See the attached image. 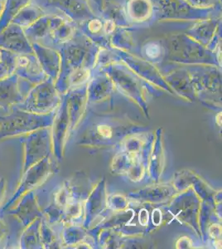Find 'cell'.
Masks as SVG:
<instances>
[{
	"label": "cell",
	"mask_w": 222,
	"mask_h": 249,
	"mask_svg": "<svg viewBox=\"0 0 222 249\" xmlns=\"http://www.w3.org/2000/svg\"><path fill=\"white\" fill-rule=\"evenodd\" d=\"M100 48L78 29L71 39L56 47L61 56V68L55 86L56 90L66 91L68 80L72 74L94 68Z\"/></svg>",
	"instance_id": "obj_1"
},
{
	"label": "cell",
	"mask_w": 222,
	"mask_h": 249,
	"mask_svg": "<svg viewBox=\"0 0 222 249\" xmlns=\"http://www.w3.org/2000/svg\"><path fill=\"white\" fill-rule=\"evenodd\" d=\"M163 43L166 57L171 62L186 65H220V52L209 50L185 33L170 35Z\"/></svg>",
	"instance_id": "obj_2"
},
{
	"label": "cell",
	"mask_w": 222,
	"mask_h": 249,
	"mask_svg": "<svg viewBox=\"0 0 222 249\" xmlns=\"http://www.w3.org/2000/svg\"><path fill=\"white\" fill-rule=\"evenodd\" d=\"M9 110L8 115L0 116V141L24 136L51 124L48 114L32 113L16 107Z\"/></svg>",
	"instance_id": "obj_3"
},
{
	"label": "cell",
	"mask_w": 222,
	"mask_h": 249,
	"mask_svg": "<svg viewBox=\"0 0 222 249\" xmlns=\"http://www.w3.org/2000/svg\"><path fill=\"white\" fill-rule=\"evenodd\" d=\"M156 19L161 22H197L218 17L222 8L197 9L186 0H153Z\"/></svg>",
	"instance_id": "obj_4"
},
{
	"label": "cell",
	"mask_w": 222,
	"mask_h": 249,
	"mask_svg": "<svg viewBox=\"0 0 222 249\" xmlns=\"http://www.w3.org/2000/svg\"><path fill=\"white\" fill-rule=\"evenodd\" d=\"M51 78H48L34 86L23 102L14 107L32 113L48 114L58 101L57 90Z\"/></svg>",
	"instance_id": "obj_5"
},
{
	"label": "cell",
	"mask_w": 222,
	"mask_h": 249,
	"mask_svg": "<svg viewBox=\"0 0 222 249\" xmlns=\"http://www.w3.org/2000/svg\"><path fill=\"white\" fill-rule=\"evenodd\" d=\"M20 142L24 149L22 174L34 164L47 158L51 152V139L47 127L22 136Z\"/></svg>",
	"instance_id": "obj_6"
},
{
	"label": "cell",
	"mask_w": 222,
	"mask_h": 249,
	"mask_svg": "<svg viewBox=\"0 0 222 249\" xmlns=\"http://www.w3.org/2000/svg\"><path fill=\"white\" fill-rule=\"evenodd\" d=\"M50 167L51 164L49 162V159L47 157L37 162V164H34L31 167L28 168L25 172H23L15 192L11 198H9V201L6 202L3 207L0 208V213H3L6 210L11 209L23 195L34 190V188L39 185L50 173Z\"/></svg>",
	"instance_id": "obj_7"
},
{
	"label": "cell",
	"mask_w": 222,
	"mask_h": 249,
	"mask_svg": "<svg viewBox=\"0 0 222 249\" xmlns=\"http://www.w3.org/2000/svg\"><path fill=\"white\" fill-rule=\"evenodd\" d=\"M209 50L219 53L222 45V20L220 16L194 22L185 33Z\"/></svg>",
	"instance_id": "obj_8"
},
{
	"label": "cell",
	"mask_w": 222,
	"mask_h": 249,
	"mask_svg": "<svg viewBox=\"0 0 222 249\" xmlns=\"http://www.w3.org/2000/svg\"><path fill=\"white\" fill-rule=\"evenodd\" d=\"M123 7L130 25L137 29L157 22L153 0H125Z\"/></svg>",
	"instance_id": "obj_9"
},
{
	"label": "cell",
	"mask_w": 222,
	"mask_h": 249,
	"mask_svg": "<svg viewBox=\"0 0 222 249\" xmlns=\"http://www.w3.org/2000/svg\"><path fill=\"white\" fill-rule=\"evenodd\" d=\"M14 74H16L20 82L29 89L49 78L42 70L34 53L17 55Z\"/></svg>",
	"instance_id": "obj_10"
},
{
	"label": "cell",
	"mask_w": 222,
	"mask_h": 249,
	"mask_svg": "<svg viewBox=\"0 0 222 249\" xmlns=\"http://www.w3.org/2000/svg\"><path fill=\"white\" fill-rule=\"evenodd\" d=\"M0 48L17 55L34 53L31 42L23 28L12 23L0 33Z\"/></svg>",
	"instance_id": "obj_11"
},
{
	"label": "cell",
	"mask_w": 222,
	"mask_h": 249,
	"mask_svg": "<svg viewBox=\"0 0 222 249\" xmlns=\"http://www.w3.org/2000/svg\"><path fill=\"white\" fill-rule=\"evenodd\" d=\"M48 4L62 12L77 26L96 15L89 0H49Z\"/></svg>",
	"instance_id": "obj_12"
},
{
	"label": "cell",
	"mask_w": 222,
	"mask_h": 249,
	"mask_svg": "<svg viewBox=\"0 0 222 249\" xmlns=\"http://www.w3.org/2000/svg\"><path fill=\"white\" fill-rule=\"evenodd\" d=\"M116 53L118 55L120 59L124 64L132 69L133 71L138 73L144 79L154 82L157 85H161L163 88H167L165 82L161 77V74L157 71L154 66L151 62H148L144 58H141L131 53L130 52L122 51L113 48Z\"/></svg>",
	"instance_id": "obj_13"
},
{
	"label": "cell",
	"mask_w": 222,
	"mask_h": 249,
	"mask_svg": "<svg viewBox=\"0 0 222 249\" xmlns=\"http://www.w3.org/2000/svg\"><path fill=\"white\" fill-rule=\"evenodd\" d=\"M4 213L14 216L24 228L42 215L34 190L26 193L14 207Z\"/></svg>",
	"instance_id": "obj_14"
},
{
	"label": "cell",
	"mask_w": 222,
	"mask_h": 249,
	"mask_svg": "<svg viewBox=\"0 0 222 249\" xmlns=\"http://www.w3.org/2000/svg\"><path fill=\"white\" fill-rule=\"evenodd\" d=\"M35 56L37 57L42 70L49 78L56 81L61 68V56L56 48L42 43H32Z\"/></svg>",
	"instance_id": "obj_15"
},
{
	"label": "cell",
	"mask_w": 222,
	"mask_h": 249,
	"mask_svg": "<svg viewBox=\"0 0 222 249\" xmlns=\"http://www.w3.org/2000/svg\"><path fill=\"white\" fill-rule=\"evenodd\" d=\"M25 97L20 89L19 78L16 74L0 80V108L9 110Z\"/></svg>",
	"instance_id": "obj_16"
},
{
	"label": "cell",
	"mask_w": 222,
	"mask_h": 249,
	"mask_svg": "<svg viewBox=\"0 0 222 249\" xmlns=\"http://www.w3.org/2000/svg\"><path fill=\"white\" fill-rule=\"evenodd\" d=\"M82 34L101 48H111L110 38L104 33V19L101 16H94L79 24Z\"/></svg>",
	"instance_id": "obj_17"
},
{
	"label": "cell",
	"mask_w": 222,
	"mask_h": 249,
	"mask_svg": "<svg viewBox=\"0 0 222 249\" xmlns=\"http://www.w3.org/2000/svg\"><path fill=\"white\" fill-rule=\"evenodd\" d=\"M135 27H117L110 37V47L122 51L131 52L137 47L134 36Z\"/></svg>",
	"instance_id": "obj_18"
},
{
	"label": "cell",
	"mask_w": 222,
	"mask_h": 249,
	"mask_svg": "<svg viewBox=\"0 0 222 249\" xmlns=\"http://www.w3.org/2000/svg\"><path fill=\"white\" fill-rule=\"evenodd\" d=\"M100 14L102 18L111 20L117 27H133L127 19L124 7L116 1L104 0Z\"/></svg>",
	"instance_id": "obj_19"
},
{
	"label": "cell",
	"mask_w": 222,
	"mask_h": 249,
	"mask_svg": "<svg viewBox=\"0 0 222 249\" xmlns=\"http://www.w3.org/2000/svg\"><path fill=\"white\" fill-rule=\"evenodd\" d=\"M76 26L77 25L76 23H74L73 22L68 19V18H66L60 25L57 26L50 32L48 38L49 39V44L51 45L50 47L56 48L62 43L68 42V40L71 39L77 31Z\"/></svg>",
	"instance_id": "obj_20"
},
{
	"label": "cell",
	"mask_w": 222,
	"mask_h": 249,
	"mask_svg": "<svg viewBox=\"0 0 222 249\" xmlns=\"http://www.w3.org/2000/svg\"><path fill=\"white\" fill-rule=\"evenodd\" d=\"M26 36L32 43H42L48 39L50 34V15H43L33 23L23 29Z\"/></svg>",
	"instance_id": "obj_21"
},
{
	"label": "cell",
	"mask_w": 222,
	"mask_h": 249,
	"mask_svg": "<svg viewBox=\"0 0 222 249\" xmlns=\"http://www.w3.org/2000/svg\"><path fill=\"white\" fill-rule=\"evenodd\" d=\"M142 58L151 63H159L166 57V48L163 41L157 39L147 40L141 46Z\"/></svg>",
	"instance_id": "obj_22"
},
{
	"label": "cell",
	"mask_w": 222,
	"mask_h": 249,
	"mask_svg": "<svg viewBox=\"0 0 222 249\" xmlns=\"http://www.w3.org/2000/svg\"><path fill=\"white\" fill-rule=\"evenodd\" d=\"M45 15L47 14L42 8L31 3L21 9L17 15L13 18L11 23L24 29L32 25L38 18Z\"/></svg>",
	"instance_id": "obj_23"
},
{
	"label": "cell",
	"mask_w": 222,
	"mask_h": 249,
	"mask_svg": "<svg viewBox=\"0 0 222 249\" xmlns=\"http://www.w3.org/2000/svg\"><path fill=\"white\" fill-rule=\"evenodd\" d=\"M32 0H4L3 10L0 15V33L10 24L17 13L31 3Z\"/></svg>",
	"instance_id": "obj_24"
},
{
	"label": "cell",
	"mask_w": 222,
	"mask_h": 249,
	"mask_svg": "<svg viewBox=\"0 0 222 249\" xmlns=\"http://www.w3.org/2000/svg\"><path fill=\"white\" fill-rule=\"evenodd\" d=\"M41 219L37 218L28 226L21 235L19 240L20 249H37L41 242L40 237Z\"/></svg>",
	"instance_id": "obj_25"
},
{
	"label": "cell",
	"mask_w": 222,
	"mask_h": 249,
	"mask_svg": "<svg viewBox=\"0 0 222 249\" xmlns=\"http://www.w3.org/2000/svg\"><path fill=\"white\" fill-rule=\"evenodd\" d=\"M0 49V80H2L14 75L16 69L17 55L5 49Z\"/></svg>",
	"instance_id": "obj_26"
},
{
	"label": "cell",
	"mask_w": 222,
	"mask_h": 249,
	"mask_svg": "<svg viewBox=\"0 0 222 249\" xmlns=\"http://www.w3.org/2000/svg\"><path fill=\"white\" fill-rule=\"evenodd\" d=\"M189 4L197 9H217L222 8L221 0H186Z\"/></svg>",
	"instance_id": "obj_27"
},
{
	"label": "cell",
	"mask_w": 222,
	"mask_h": 249,
	"mask_svg": "<svg viewBox=\"0 0 222 249\" xmlns=\"http://www.w3.org/2000/svg\"><path fill=\"white\" fill-rule=\"evenodd\" d=\"M6 191V181L5 178H0V205L2 204L4 196H5Z\"/></svg>",
	"instance_id": "obj_28"
},
{
	"label": "cell",
	"mask_w": 222,
	"mask_h": 249,
	"mask_svg": "<svg viewBox=\"0 0 222 249\" xmlns=\"http://www.w3.org/2000/svg\"><path fill=\"white\" fill-rule=\"evenodd\" d=\"M6 233H7V229H6L3 221L0 218V244L5 237Z\"/></svg>",
	"instance_id": "obj_29"
},
{
	"label": "cell",
	"mask_w": 222,
	"mask_h": 249,
	"mask_svg": "<svg viewBox=\"0 0 222 249\" xmlns=\"http://www.w3.org/2000/svg\"><path fill=\"white\" fill-rule=\"evenodd\" d=\"M89 1H92L93 3L96 4V8L98 9L99 12H100V10L102 9V4H103L104 0H89Z\"/></svg>",
	"instance_id": "obj_30"
},
{
	"label": "cell",
	"mask_w": 222,
	"mask_h": 249,
	"mask_svg": "<svg viewBox=\"0 0 222 249\" xmlns=\"http://www.w3.org/2000/svg\"><path fill=\"white\" fill-rule=\"evenodd\" d=\"M3 1L4 0H0V15H1V13H2V10H3Z\"/></svg>",
	"instance_id": "obj_31"
},
{
	"label": "cell",
	"mask_w": 222,
	"mask_h": 249,
	"mask_svg": "<svg viewBox=\"0 0 222 249\" xmlns=\"http://www.w3.org/2000/svg\"><path fill=\"white\" fill-rule=\"evenodd\" d=\"M0 54H1V49H0Z\"/></svg>",
	"instance_id": "obj_32"
}]
</instances>
